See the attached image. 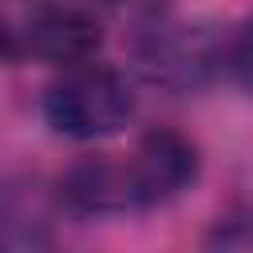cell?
I'll use <instances>...</instances> for the list:
<instances>
[{"instance_id":"7","label":"cell","mask_w":253,"mask_h":253,"mask_svg":"<svg viewBox=\"0 0 253 253\" xmlns=\"http://www.w3.org/2000/svg\"><path fill=\"white\" fill-rule=\"evenodd\" d=\"M210 249H253V213H241V217H225L210 229L206 237Z\"/></svg>"},{"instance_id":"1","label":"cell","mask_w":253,"mask_h":253,"mask_svg":"<svg viewBox=\"0 0 253 253\" xmlns=\"http://www.w3.org/2000/svg\"><path fill=\"white\" fill-rule=\"evenodd\" d=\"M134 115V87L115 67H79L47 87L43 119L63 138H107L119 134Z\"/></svg>"},{"instance_id":"5","label":"cell","mask_w":253,"mask_h":253,"mask_svg":"<svg viewBox=\"0 0 253 253\" xmlns=\"http://www.w3.org/2000/svg\"><path fill=\"white\" fill-rule=\"evenodd\" d=\"M24 43L32 55H40L47 63H87L103 43V28L83 8L47 4L28 20Z\"/></svg>"},{"instance_id":"8","label":"cell","mask_w":253,"mask_h":253,"mask_svg":"<svg viewBox=\"0 0 253 253\" xmlns=\"http://www.w3.org/2000/svg\"><path fill=\"white\" fill-rule=\"evenodd\" d=\"M4 47H8V36H4V28H0V51H4Z\"/></svg>"},{"instance_id":"4","label":"cell","mask_w":253,"mask_h":253,"mask_svg":"<svg viewBox=\"0 0 253 253\" xmlns=\"http://www.w3.org/2000/svg\"><path fill=\"white\" fill-rule=\"evenodd\" d=\"M59 198L75 213H134L142 210L138 186L130 158H111V154H83L59 174Z\"/></svg>"},{"instance_id":"3","label":"cell","mask_w":253,"mask_h":253,"mask_svg":"<svg viewBox=\"0 0 253 253\" xmlns=\"http://www.w3.org/2000/svg\"><path fill=\"white\" fill-rule=\"evenodd\" d=\"M130 170H134V186H138V202L142 210L166 206L178 194H186L198 182L202 158L198 146L178 134V130H150L138 150L130 154Z\"/></svg>"},{"instance_id":"2","label":"cell","mask_w":253,"mask_h":253,"mask_svg":"<svg viewBox=\"0 0 253 253\" xmlns=\"http://www.w3.org/2000/svg\"><path fill=\"white\" fill-rule=\"evenodd\" d=\"M134 63L154 87L186 95L206 83L213 67V47L194 28H182L174 20H146L134 36Z\"/></svg>"},{"instance_id":"6","label":"cell","mask_w":253,"mask_h":253,"mask_svg":"<svg viewBox=\"0 0 253 253\" xmlns=\"http://www.w3.org/2000/svg\"><path fill=\"white\" fill-rule=\"evenodd\" d=\"M221 63H225L229 79H233L245 95H253V16L241 20V24L229 32V40H225V47H221Z\"/></svg>"}]
</instances>
